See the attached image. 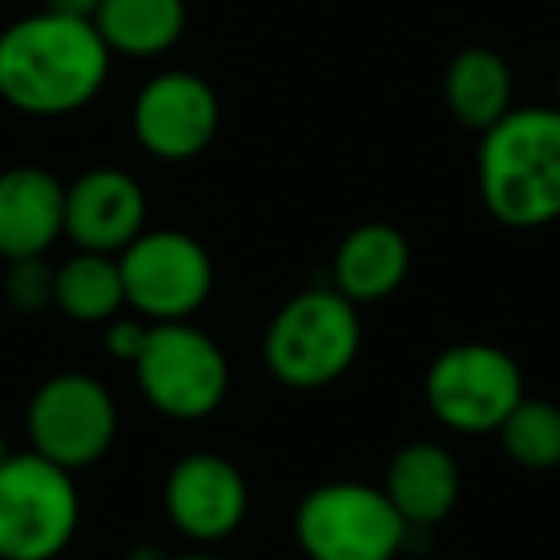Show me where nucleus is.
Segmentation results:
<instances>
[{
	"instance_id": "obj_3",
	"label": "nucleus",
	"mask_w": 560,
	"mask_h": 560,
	"mask_svg": "<svg viewBox=\"0 0 560 560\" xmlns=\"http://www.w3.org/2000/svg\"><path fill=\"white\" fill-rule=\"evenodd\" d=\"M358 353V304L335 289H307L284 300L265 327V369L292 392H319L342 381Z\"/></svg>"
},
{
	"instance_id": "obj_26",
	"label": "nucleus",
	"mask_w": 560,
	"mask_h": 560,
	"mask_svg": "<svg viewBox=\"0 0 560 560\" xmlns=\"http://www.w3.org/2000/svg\"><path fill=\"white\" fill-rule=\"evenodd\" d=\"M557 108H560V70H557Z\"/></svg>"
},
{
	"instance_id": "obj_17",
	"label": "nucleus",
	"mask_w": 560,
	"mask_h": 560,
	"mask_svg": "<svg viewBox=\"0 0 560 560\" xmlns=\"http://www.w3.org/2000/svg\"><path fill=\"white\" fill-rule=\"evenodd\" d=\"M185 0H101L93 27L104 47L124 58H158L185 35Z\"/></svg>"
},
{
	"instance_id": "obj_25",
	"label": "nucleus",
	"mask_w": 560,
	"mask_h": 560,
	"mask_svg": "<svg viewBox=\"0 0 560 560\" xmlns=\"http://www.w3.org/2000/svg\"><path fill=\"white\" fill-rule=\"evenodd\" d=\"M12 457V445H9V438H4V430H0V465Z\"/></svg>"
},
{
	"instance_id": "obj_2",
	"label": "nucleus",
	"mask_w": 560,
	"mask_h": 560,
	"mask_svg": "<svg viewBox=\"0 0 560 560\" xmlns=\"http://www.w3.org/2000/svg\"><path fill=\"white\" fill-rule=\"evenodd\" d=\"M476 188L495 223L537 231L560 219V108H511L480 131Z\"/></svg>"
},
{
	"instance_id": "obj_7",
	"label": "nucleus",
	"mask_w": 560,
	"mask_h": 560,
	"mask_svg": "<svg viewBox=\"0 0 560 560\" xmlns=\"http://www.w3.org/2000/svg\"><path fill=\"white\" fill-rule=\"evenodd\" d=\"M127 312L147 323L192 319L215 289V265L196 234L177 226H147L116 254Z\"/></svg>"
},
{
	"instance_id": "obj_15",
	"label": "nucleus",
	"mask_w": 560,
	"mask_h": 560,
	"mask_svg": "<svg viewBox=\"0 0 560 560\" xmlns=\"http://www.w3.org/2000/svg\"><path fill=\"white\" fill-rule=\"evenodd\" d=\"M411 272V242L396 223L369 219L358 223L335 249L330 261V289L342 292L350 304H381L404 289Z\"/></svg>"
},
{
	"instance_id": "obj_24",
	"label": "nucleus",
	"mask_w": 560,
	"mask_h": 560,
	"mask_svg": "<svg viewBox=\"0 0 560 560\" xmlns=\"http://www.w3.org/2000/svg\"><path fill=\"white\" fill-rule=\"evenodd\" d=\"M173 560H226L219 552H208V549H196V552H185V557H173Z\"/></svg>"
},
{
	"instance_id": "obj_18",
	"label": "nucleus",
	"mask_w": 560,
	"mask_h": 560,
	"mask_svg": "<svg viewBox=\"0 0 560 560\" xmlns=\"http://www.w3.org/2000/svg\"><path fill=\"white\" fill-rule=\"evenodd\" d=\"M55 307L81 327H104L124 315L127 296L116 257L78 249L62 265H55Z\"/></svg>"
},
{
	"instance_id": "obj_21",
	"label": "nucleus",
	"mask_w": 560,
	"mask_h": 560,
	"mask_svg": "<svg viewBox=\"0 0 560 560\" xmlns=\"http://www.w3.org/2000/svg\"><path fill=\"white\" fill-rule=\"evenodd\" d=\"M147 319H139V315H116L112 323H104V346H108V353L116 361H127L131 365L135 353L142 350V338H147Z\"/></svg>"
},
{
	"instance_id": "obj_13",
	"label": "nucleus",
	"mask_w": 560,
	"mask_h": 560,
	"mask_svg": "<svg viewBox=\"0 0 560 560\" xmlns=\"http://www.w3.org/2000/svg\"><path fill=\"white\" fill-rule=\"evenodd\" d=\"M66 238V185L43 165H9L0 173V257H47Z\"/></svg>"
},
{
	"instance_id": "obj_5",
	"label": "nucleus",
	"mask_w": 560,
	"mask_h": 560,
	"mask_svg": "<svg viewBox=\"0 0 560 560\" xmlns=\"http://www.w3.org/2000/svg\"><path fill=\"white\" fill-rule=\"evenodd\" d=\"M296 545L307 560H396L411 541L381 483L327 480L312 488L292 514Z\"/></svg>"
},
{
	"instance_id": "obj_12",
	"label": "nucleus",
	"mask_w": 560,
	"mask_h": 560,
	"mask_svg": "<svg viewBox=\"0 0 560 560\" xmlns=\"http://www.w3.org/2000/svg\"><path fill=\"white\" fill-rule=\"evenodd\" d=\"M147 231V192L127 170L96 165L66 185V238L78 249L112 254Z\"/></svg>"
},
{
	"instance_id": "obj_16",
	"label": "nucleus",
	"mask_w": 560,
	"mask_h": 560,
	"mask_svg": "<svg viewBox=\"0 0 560 560\" xmlns=\"http://www.w3.org/2000/svg\"><path fill=\"white\" fill-rule=\"evenodd\" d=\"M442 96L450 116L468 131H488L514 108V73L491 47H465L442 73Z\"/></svg>"
},
{
	"instance_id": "obj_1",
	"label": "nucleus",
	"mask_w": 560,
	"mask_h": 560,
	"mask_svg": "<svg viewBox=\"0 0 560 560\" xmlns=\"http://www.w3.org/2000/svg\"><path fill=\"white\" fill-rule=\"evenodd\" d=\"M112 50L93 20L32 12L0 32V101L35 119L89 108L108 85Z\"/></svg>"
},
{
	"instance_id": "obj_10",
	"label": "nucleus",
	"mask_w": 560,
	"mask_h": 560,
	"mask_svg": "<svg viewBox=\"0 0 560 560\" xmlns=\"http://www.w3.org/2000/svg\"><path fill=\"white\" fill-rule=\"evenodd\" d=\"M219 96L200 73L165 70L139 89L131 104L135 142L158 162H192L219 135Z\"/></svg>"
},
{
	"instance_id": "obj_11",
	"label": "nucleus",
	"mask_w": 560,
	"mask_h": 560,
	"mask_svg": "<svg viewBox=\"0 0 560 560\" xmlns=\"http://www.w3.org/2000/svg\"><path fill=\"white\" fill-rule=\"evenodd\" d=\"M165 518L196 545H219L246 522L249 483L223 453H185L162 483Z\"/></svg>"
},
{
	"instance_id": "obj_4",
	"label": "nucleus",
	"mask_w": 560,
	"mask_h": 560,
	"mask_svg": "<svg viewBox=\"0 0 560 560\" xmlns=\"http://www.w3.org/2000/svg\"><path fill=\"white\" fill-rule=\"evenodd\" d=\"M131 369L142 399L173 422L211 419L231 392V361L223 346L188 319L150 323Z\"/></svg>"
},
{
	"instance_id": "obj_9",
	"label": "nucleus",
	"mask_w": 560,
	"mask_h": 560,
	"mask_svg": "<svg viewBox=\"0 0 560 560\" xmlns=\"http://www.w3.org/2000/svg\"><path fill=\"white\" fill-rule=\"evenodd\" d=\"M27 442L39 457L81 472L108 457L119 434V407L93 373H55L27 399Z\"/></svg>"
},
{
	"instance_id": "obj_20",
	"label": "nucleus",
	"mask_w": 560,
	"mask_h": 560,
	"mask_svg": "<svg viewBox=\"0 0 560 560\" xmlns=\"http://www.w3.org/2000/svg\"><path fill=\"white\" fill-rule=\"evenodd\" d=\"M4 296H9L12 312L20 315H43L55 307V265L47 257H24V261H9L4 272Z\"/></svg>"
},
{
	"instance_id": "obj_19",
	"label": "nucleus",
	"mask_w": 560,
	"mask_h": 560,
	"mask_svg": "<svg viewBox=\"0 0 560 560\" xmlns=\"http://www.w3.org/2000/svg\"><path fill=\"white\" fill-rule=\"evenodd\" d=\"M503 453L526 472H552L560 465V404L522 396L495 430Z\"/></svg>"
},
{
	"instance_id": "obj_14",
	"label": "nucleus",
	"mask_w": 560,
	"mask_h": 560,
	"mask_svg": "<svg viewBox=\"0 0 560 560\" xmlns=\"http://www.w3.org/2000/svg\"><path fill=\"white\" fill-rule=\"evenodd\" d=\"M384 495L399 511L411 534L434 529L460 503V465L442 442H407L396 450L384 472Z\"/></svg>"
},
{
	"instance_id": "obj_22",
	"label": "nucleus",
	"mask_w": 560,
	"mask_h": 560,
	"mask_svg": "<svg viewBox=\"0 0 560 560\" xmlns=\"http://www.w3.org/2000/svg\"><path fill=\"white\" fill-rule=\"evenodd\" d=\"M43 9L58 12V16H73V20H93L101 0H43Z\"/></svg>"
},
{
	"instance_id": "obj_6",
	"label": "nucleus",
	"mask_w": 560,
	"mask_h": 560,
	"mask_svg": "<svg viewBox=\"0 0 560 560\" xmlns=\"http://www.w3.org/2000/svg\"><path fill=\"white\" fill-rule=\"evenodd\" d=\"M81 526V491L70 468L35 450L0 465V560H58Z\"/></svg>"
},
{
	"instance_id": "obj_8",
	"label": "nucleus",
	"mask_w": 560,
	"mask_h": 560,
	"mask_svg": "<svg viewBox=\"0 0 560 560\" xmlns=\"http://www.w3.org/2000/svg\"><path fill=\"white\" fill-rule=\"evenodd\" d=\"M422 396L427 411L453 434H495L526 396V384L503 346L457 342L430 361Z\"/></svg>"
},
{
	"instance_id": "obj_23",
	"label": "nucleus",
	"mask_w": 560,
	"mask_h": 560,
	"mask_svg": "<svg viewBox=\"0 0 560 560\" xmlns=\"http://www.w3.org/2000/svg\"><path fill=\"white\" fill-rule=\"evenodd\" d=\"M124 560H173V557L162 549V545L142 541V545H135V549H127V557H124Z\"/></svg>"
}]
</instances>
